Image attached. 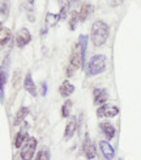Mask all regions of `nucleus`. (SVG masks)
<instances>
[{
  "instance_id": "1",
  "label": "nucleus",
  "mask_w": 141,
  "mask_h": 160,
  "mask_svg": "<svg viewBox=\"0 0 141 160\" xmlns=\"http://www.w3.org/2000/svg\"><path fill=\"white\" fill-rule=\"evenodd\" d=\"M86 45H88V36H80L78 41L73 46L72 54H70L69 64L73 66L76 70L84 68L85 64V54H86Z\"/></svg>"
},
{
  "instance_id": "2",
  "label": "nucleus",
  "mask_w": 141,
  "mask_h": 160,
  "mask_svg": "<svg viewBox=\"0 0 141 160\" xmlns=\"http://www.w3.org/2000/svg\"><path fill=\"white\" fill-rule=\"evenodd\" d=\"M109 36H110V26L102 20L94 21L90 29V38L94 46L95 47L103 46L107 42V39H109Z\"/></svg>"
},
{
  "instance_id": "3",
  "label": "nucleus",
  "mask_w": 141,
  "mask_h": 160,
  "mask_svg": "<svg viewBox=\"0 0 141 160\" xmlns=\"http://www.w3.org/2000/svg\"><path fill=\"white\" fill-rule=\"evenodd\" d=\"M107 66V58L103 54H95L94 57H91V59L89 60L88 64V75L89 76H95L99 73L106 71Z\"/></svg>"
},
{
  "instance_id": "4",
  "label": "nucleus",
  "mask_w": 141,
  "mask_h": 160,
  "mask_svg": "<svg viewBox=\"0 0 141 160\" xmlns=\"http://www.w3.org/2000/svg\"><path fill=\"white\" fill-rule=\"evenodd\" d=\"M37 146H38V140L35 138H33V136H29L28 140L21 147L20 157L22 160H31L34 157V155H35Z\"/></svg>"
},
{
  "instance_id": "5",
  "label": "nucleus",
  "mask_w": 141,
  "mask_h": 160,
  "mask_svg": "<svg viewBox=\"0 0 141 160\" xmlns=\"http://www.w3.org/2000/svg\"><path fill=\"white\" fill-rule=\"evenodd\" d=\"M119 114V108L114 104H103L97 109V117L98 118H112Z\"/></svg>"
},
{
  "instance_id": "6",
  "label": "nucleus",
  "mask_w": 141,
  "mask_h": 160,
  "mask_svg": "<svg viewBox=\"0 0 141 160\" xmlns=\"http://www.w3.org/2000/svg\"><path fill=\"white\" fill-rule=\"evenodd\" d=\"M82 151H84V154H85V156H86V159H88V160L95 159V156H97V147H95V144L90 140L89 134H86V135H85V140H84V143H82Z\"/></svg>"
},
{
  "instance_id": "7",
  "label": "nucleus",
  "mask_w": 141,
  "mask_h": 160,
  "mask_svg": "<svg viewBox=\"0 0 141 160\" xmlns=\"http://www.w3.org/2000/svg\"><path fill=\"white\" fill-rule=\"evenodd\" d=\"M31 41V33L26 28H21L16 33V46L22 49Z\"/></svg>"
},
{
  "instance_id": "8",
  "label": "nucleus",
  "mask_w": 141,
  "mask_h": 160,
  "mask_svg": "<svg viewBox=\"0 0 141 160\" xmlns=\"http://www.w3.org/2000/svg\"><path fill=\"white\" fill-rule=\"evenodd\" d=\"M93 99H94V105L101 106V105L107 102V100L110 99V94L104 88H94L93 89Z\"/></svg>"
},
{
  "instance_id": "9",
  "label": "nucleus",
  "mask_w": 141,
  "mask_h": 160,
  "mask_svg": "<svg viewBox=\"0 0 141 160\" xmlns=\"http://www.w3.org/2000/svg\"><path fill=\"white\" fill-rule=\"evenodd\" d=\"M99 150H101L102 156H103L106 160H112L115 157V148L107 140L99 142Z\"/></svg>"
},
{
  "instance_id": "10",
  "label": "nucleus",
  "mask_w": 141,
  "mask_h": 160,
  "mask_svg": "<svg viewBox=\"0 0 141 160\" xmlns=\"http://www.w3.org/2000/svg\"><path fill=\"white\" fill-rule=\"evenodd\" d=\"M28 127H29L28 123H24L21 130L17 133V135H16V138H15V147L16 148H21V147L24 146V143L28 140V138H29Z\"/></svg>"
},
{
  "instance_id": "11",
  "label": "nucleus",
  "mask_w": 141,
  "mask_h": 160,
  "mask_svg": "<svg viewBox=\"0 0 141 160\" xmlns=\"http://www.w3.org/2000/svg\"><path fill=\"white\" fill-rule=\"evenodd\" d=\"M99 129H101L102 134L104 135L106 140H111V139H114V136L116 135V129L110 122H101L99 123Z\"/></svg>"
},
{
  "instance_id": "12",
  "label": "nucleus",
  "mask_w": 141,
  "mask_h": 160,
  "mask_svg": "<svg viewBox=\"0 0 141 160\" xmlns=\"http://www.w3.org/2000/svg\"><path fill=\"white\" fill-rule=\"evenodd\" d=\"M8 70H9V57H5L3 64L0 66V91H3L5 87V83L8 80Z\"/></svg>"
},
{
  "instance_id": "13",
  "label": "nucleus",
  "mask_w": 141,
  "mask_h": 160,
  "mask_svg": "<svg viewBox=\"0 0 141 160\" xmlns=\"http://www.w3.org/2000/svg\"><path fill=\"white\" fill-rule=\"evenodd\" d=\"M76 130H77V118L70 117V119L67 122V126H65V130H64V139L65 140L72 138V136L75 135Z\"/></svg>"
},
{
  "instance_id": "14",
  "label": "nucleus",
  "mask_w": 141,
  "mask_h": 160,
  "mask_svg": "<svg viewBox=\"0 0 141 160\" xmlns=\"http://www.w3.org/2000/svg\"><path fill=\"white\" fill-rule=\"evenodd\" d=\"M24 88H25V91L29 92L31 96H37V94H38V92H37V85H35V83H34L33 76H31L30 72L26 73L25 79H24Z\"/></svg>"
},
{
  "instance_id": "15",
  "label": "nucleus",
  "mask_w": 141,
  "mask_h": 160,
  "mask_svg": "<svg viewBox=\"0 0 141 160\" xmlns=\"http://www.w3.org/2000/svg\"><path fill=\"white\" fill-rule=\"evenodd\" d=\"M59 92H60V96L64 97V99H67V97H69L70 94L75 92V85H73V84H70V81L64 80L62 84H60Z\"/></svg>"
},
{
  "instance_id": "16",
  "label": "nucleus",
  "mask_w": 141,
  "mask_h": 160,
  "mask_svg": "<svg viewBox=\"0 0 141 160\" xmlns=\"http://www.w3.org/2000/svg\"><path fill=\"white\" fill-rule=\"evenodd\" d=\"M94 10V7L91 4H82L80 8V10H78V16H80V21L81 22H84V21H86L89 18V16L93 13Z\"/></svg>"
},
{
  "instance_id": "17",
  "label": "nucleus",
  "mask_w": 141,
  "mask_h": 160,
  "mask_svg": "<svg viewBox=\"0 0 141 160\" xmlns=\"http://www.w3.org/2000/svg\"><path fill=\"white\" fill-rule=\"evenodd\" d=\"M29 114V108H26V106H21L20 109H18V112L16 113V115H15V121H13V125L15 126H18V125H21V123L25 121V118H26V115Z\"/></svg>"
},
{
  "instance_id": "18",
  "label": "nucleus",
  "mask_w": 141,
  "mask_h": 160,
  "mask_svg": "<svg viewBox=\"0 0 141 160\" xmlns=\"http://www.w3.org/2000/svg\"><path fill=\"white\" fill-rule=\"evenodd\" d=\"M10 39V30L8 28H1L0 29V50L4 49V46L8 43Z\"/></svg>"
},
{
  "instance_id": "19",
  "label": "nucleus",
  "mask_w": 141,
  "mask_h": 160,
  "mask_svg": "<svg viewBox=\"0 0 141 160\" xmlns=\"http://www.w3.org/2000/svg\"><path fill=\"white\" fill-rule=\"evenodd\" d=\"M78 21H80L78 10H70V13H69V29L70 30H75Z\"/></svg>"
},
{
  "instance_id": "20",
  "label": "nucleus",
  "mask_w": 141,
  "mask_h": 160,
  "mask_svg": "<svg viewBox=\"0 0 141 160\" xmlns=\"http://www.w3.org/2000/svg\"><path fill=\"white\" fill-rule=\"evenodd\" d=\"M72 101L67 100L64 104L62 105V117L63 118H68L70 115V109H72Z\"/></svg>"
},
{
  "instance_id": "21",
  "label": "nucleus",
  "mask_w": 141,
  "mask_h": 160,
  "mask_svg": "<svg viewBox=\"0 0 141 160\" xmlns=\"http://www.w3.org/2000/svg\"><path fill=\"white\" fill-rule=\"evenodd\" d=\"M59 21V15H55V13H47L46 15V25L47 26H55Z\"/></svg>"
},
{
  "instance_id": "22",
  "label": "nucleus",
  "mask_w": 141,
  "mask_h": 160,
  "mask_svg": "<svg viewBox=\"0 0 141 160\" xmlns=\"http://www.w3.org/2000/svg\"><path fill=\"white\" fill-rule=\"evenodd\" d=\"M50 157H51L50 150L47 148V147H43V148H42L38 154H37L35 160H50Z\"/></svg>"
},
{
  "instance_id": "23",
  "label": "nucleus",
  "mask_w": 141,
  "mask_h": 160,
  "mask_svg": "<svg viewBox=\"0 0 141 160\" xmlns=\"http://www.w3.org/2000/svg\"><path fill=\"white\" fill-rule=\"evenodd\" d=\"M9 8H10L9 0H0V15L8 16V13H9Z\"/></svg>"
},
{
  "instance_id": "24",
  "label": "nucleus",
  "mask_w": 141,
  "mask_h": 160,
  "mask_svg": "<svg viewBox=\"0 0 141 160\" xmlns=\"http://www.w3.org/2000/svg\"><path fill=\"white\" fill-rule=\"evenodd\" d=\"M69 4L68 3H64L63 4V7L60 8V12H59V21H62V20H65L67 18V16L69 15Z\"/></svg>"
},
{
  "instance_id": "25",
  "label": "nucleus",
  "mask_w": 141,
  "mask_h": 160,
  "mask_svg": "<svg viewBox=\"0 0 141 160\" xmlns=\"http://www.w3.org/2000/svg\"><path fill=\"white\" fill-rule=\"evenodd\" d=\"M69 9L70 10H77V8H81V1L80 0H69Z\"/></svg>"
},
{
  "instance_id": "26",
  "label": "nucleus",
  "mask_w": 141,
  "mask_h": 160,
  "mask_svg": "<svg viewBox=\"0 0 141 160\" xmlns=\"http://www.w3.org/2000/svg\"><path fill=\"white\" fill-rule=\"evenodd\" d=\"M110 7H119L120 4H123V0H107Z\"/></svg>"
},
{
  "instance_id": "27",
  "label": "nucleus",
  "mask_w": 141,
  "mask_h": 160,
  "mask_svg": "<svg viewBox=\"0 0 141 160\" xmlns=\"http://www.w3.org/2000/svg\"><path fill=\"white\" fill-rule=\"evenodd\" d=\"M75 71H76V68L73 67V66H68L67 67V78H70V76H73V73H75Z\"/></svg>"
},
{
  "instance_id": "28",
  "label": "nucleus",
  "mask_w": 141,
  "mask_h": 160,
  "mask_svg": "<svg viewBox=\"0 0 141 160\" xmlns=\"http://www.w3.org/2000/svg\"><path fill=\"white\" fill-rule=\"evenodd\" d=\"M20 76H21L20 71H16L15 72V79H13V85L15 87H17V81H20Z\"/></svg>"
},
{
  "instance_id": "29",
  "label": "nucleus",
  "mask_w": 141,
  "mask_h": 160,
  "mask_svg": "<svg viewBox=\"0 0 141 160\" xmlns=\"http://www.w3.org/2000/svg\"><path fill=\"white\" fill-rule=\"evenodd\" d=\"M41 87H42L41 94H42V96H46V92H47V84H46V81H43V83L41 84Z\"/></svg>"
},
{
  "instance_id": "30",
  "label": "nucleus",
  "mask_w": 141,
  "mask_h": 160,
  "mask_svg": "<svg viewBox=\"0 0 141 160\" xmlns=\"http://www.w3.org/2000/svg\"><path fill=\"white\" fill-rule=\"evenodd\" d=\"M28 1H29V4L31 5V4H33V3H34V0H28Z\"/></svg>"
},
{
  "instance_id": "31",
  "label": "nucleus",
  "mask_w": 141,
  "mask_h": 160,
  "mask_svg": "<svg viewBox=\"0 0 141 160\" xmlns=\"http://www.w3.org/2000/svg\"><path fill=\"white\" fill-rule=\"evenodd\" d=\"M3 28V25H1V21H0V29H1Z\"/></svg>"
}]
</instances>
